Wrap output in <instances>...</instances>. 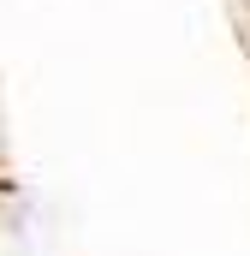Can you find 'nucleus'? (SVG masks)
<instances>
[{
    "label": "nucleus",
    "mask_w": 250,
    "mask_h": 256,
    "mask_svg": "<svg viewBox=\"0 0 250 256\" xmlns=\"http://www.w3.org/2000/svg\"><path fill=\"white\" fill-rule=\"evenodd\" d=\"M0 191H12V185H6V179H0Z\"/></svg>",
    "instance_id": "f257e3e1"
}]
</instances>
